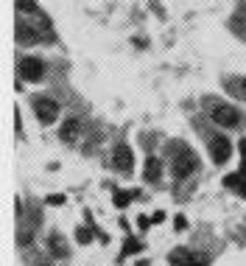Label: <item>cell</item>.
Returning a JSON list of instances; mask_svg holds the SVG:
<instances>
[{
  "label": "cell",
  "instance_id": "obj_1",
  "mask_svg": "<svg viewBox=\"0 0 246 266\" xmlns=\"http://www.w3.org/2000/svg\"><path fill=\"white\" fill-rule=\"evenodd\" d=\"M204 104H207V110H210V118L216 120L218 126H224V129H235V126L244 124L241 112L235 110L232 104H224V101H213V98H207Z\"/></svg>",
  "mask_w": 246,
  "mask_h": 266
},
{
  "label": "cell",
  "instance_id": "obj_2",
  "mask_svg": "<svg viewBox=\"0 0 246 266\" xmlns=\"http://www.w3.org/2000/svg\"><path fill=\"white\" fill-rule=\"evenodd\" d=\"M17 73H20L22 82H39L45 76V64L36 56H22L20 62H17Z\"/></svg>",
  "mask_w": 246,
  "mask_h": 266
},
{
  "label": "cell",
  "instance_id": "obj_3",
  "mask_svg": "<svg viewBox=\"0 0 246 266\" xmlns=\"http://www.w3.org/2000/svg\"><path fill=\"white\" fill-rule=\"evenodd\" d=\"M168 264L171 266H207V258H204V255H196V252L188 250V246H176L168 255Z\"/></svg>",
  "mask_w": 246,
  "mask_h": 266
},
{
  "label": "cell",
  "instance_id": "obj_4",
  "mask_svg": "<svg viewBox=\"0 0 246 266\" xmlns=\"http://www.w3.org/2000/svg\"><path fill=\"white\" fill-rule=\"evenodd\" d=\"M34 112H36V118H39V124H53V120L59 118V104L53 101V98H45V96H39V98H34Z\"/></svg>",
  "mask_w": 246,
  "mask_h": 266
},
{
  "label": "cell",
  "instance_id": "obj_5",
  "mask_svg": "<svg viewBox=\"0 0 246 266\" xmlns=\"http://www.w3.org/2000/svg\"><path fill=\"white\" fill-rule=\"evenodd\" d=\"M196 168H199V160H196V154L190 152L188 146L182 148V154H179V157H174V176H179V180L190 176Z\"/></svg>",
  "mask_w": 246,
  "mask_h": 266
},
{
  "label": "cell",
  "instance_id": "obj_6",
  "mask_svg": "<svg viewBox=\"0 0 246 266\" xmlns=\"http://www.w3.org/2000/svg\"><path fill=\"white\" fill-rule=\"evenodd\" d=\"M210 157H213L216 166H224V162L232 157V143L224 138V134H216V138L210 140Z\"/></svg>",
  "mask_w": 246,
  "mask_h": 266
},
{
  "label": "cell",
  "instance_id": "obj_7",
  "mask_svg": "<svg viewBox=\"0 0 246 266\" xmlns=\"http://www.w3.org/2000/svg\"><path fill=\"white\" fill-rule=\"evenodd\" d=\"M112 166L118 168V171H132V166H134V157H132V148L126 146V143H118L115 146V152H112Z\"/></svg>",
  "mask_w": 246,
  "mask_h": 266
},
{
  "label": "cell",
  "instance_id": "obj_8",
  "mask_svg": "<svg viewBox=\"0 0 246 266\" xmlns=\"http://www.w3.org/2000/svg\"><path fill=\"white\" fill-rule=\"evenodd\" d=\"M78 132H81V124H78L76 118L64 120V124H62V129H59V134H62V140H64V143H73V140L78 138Z\"/></svg>",
  "mask_w": 246,
  "mask_h": 266
},
{
  "label": "cell",
  "instance_id": "obj_9",
  "mask_svg": "<svg viewBox=\"0 0 246 266\" xmlns=\"http://www.w3.org/2000/svg\"><path fill=\"white\" fill-rule=\"evenodd\" d=\"M143 176H146L148 182H157L162 176V162L157 160V157H148L146 166H143Z\"/></svg>",
  "mask_w": 246,
  "mask_h": 266
},
{
  "label": "cell",
  "instance_id": "obj_10",
  "mask_svg": "<svg viewBox=\"0 0 246 266\" xmlns=\"http://www.w3.org/2000/svg\"><path fill=\"white\" fill-rule=\"evenodd\" d=\"M48 250L53 258H67V244H64V238L59 236V232H53V236L48 238Z\"/></svg>",
  "mask_w": 246,
  "mask_h": 266
},
{
  "label": "cell",
  "instance_id": "obj_11",
  "mask_svg": "<svg viewBox=\"0 0 246 266\" xmlns=\"http://www.w3.org/2000/svg\"><path fill=\"white\" fill-rule=\"evenodd\" d=\"M14 40L20 42V45H31V42L36 40V31H28V26H25V22H17V28H14Z\"/></svg>",
  "mask_w": 246,
  "mask_h": 266
},
{
  "label": "cell",
  "instance_id": "obj_12",
  "mask_svg": "<svg viewBox=\"0 0 246 266\" xmlns=\"http://www.w3.org/2000/svg\"><path fill=\"white\" fill-rule=\"evenodd\" d=\"M134 196V190H115V208H129Z\"/></svg>",
  "mask_w": 246,
  "mask_h": 266
},
{
  "label": "cell",
  "instance_id": "obj_13",
  "mask_svg": "<svg viewBox=\"0 0 246 266\" xmlns=\"http://www.w3.org/2000/svg\"><path fill=\"white\" fill-rule=\"evenodd\" d=\"M140 250H143V244L137 238H126V241H123V258H126V255H137Z\"/></svg>",
  "mask_w": 246,
  "mask_h": 266
},
{
  "label": "cell",
  "instance_id": "obj_14",
  "mask_svg": "<svg viewBox=\"0 0 246 266\" xmlns=\"http://www.w3.org/2000/svg\"><path fill=\"white\" fill-rule=\"evenodd\" d=\"M244 180H246V174H241V171H238V174H227V176H224V185H227V188H235V190H238Z\"/></svg>",
  "mask_w": 246,
  "mask_h": 266
},
{
  "label": "cell",
  "instance_id": "obj_15",
  "mask_svg": "<svg viewBox=\"0 0 246 266\" xmlns=\"http://www.w3.org/2000/svg\"><path fill=\"white\" fill-rule=\"evenodd\" d=\"M14 6L20 8V12H25V14L36 12V3H34V0H14Z\"/></svg>",
  "mask_w": 246,
  "mask_h": 266
},
{
  "label": "cell",
  "instance_id": "obj_16",
  "mask_svg": "<svg viewBox=\"0 0 246 266\" xmlns=\"http://www.w3.org/2000/svg\"><path fill=\"white\" fill-rule=\"evenodd\" d=\"M90 238H92V232L87 230V227H78V230H76V241H78V244H90Z\"/></svg>",
  "mask_w": 246,
  "mask_h": 266
},
{
  "label": "cell",
  "instance_id": "obj_17",
  "mask_svg": "<svg viewBox=\"0 0 246 266\" xmlns=\"http://www.w3.org/2000/svg\"><path fill=\"white\" fill-rule=\"evenodd\" d=\"M174 227H176V230H179V232H182V230H185V227H188V218H185V216H182V213H179V216H176V218H174Z\"/></svg>",
  "mask_w": 246,
  "mask_h": 266
},
{
  "label": "cell",
  "instance_id": "obj_18",
  "mask_svg": "<svg viewBox=\"0 0 246 266\" xmlns=\"http://www.w3.org/2000/svg\"><path fill=\"white\" fill-rule=\"evenodd\" d=\"M48 204H64V196L62 194H50L48 196Z\"/></svg>",
  "mask_w": 246,
  "mask_h": 266
},
{
  "label": "cell",
  "instance_id": "obj_19",
  "mask_svg": "<svg viewBox=\"0 0 246 266\" xmlns=\"http://www.w3.org/2000/svg\"><path fill=\"white\" fill-rule=\"evenodd\" d=\"M137 227H140V230H148V227H151V218H148V216H140V218H137Z\"/></svg>",
  "mask_w": 246,
  "mask_h": 266
},
{
  "label": "cell",
  "instance_id": "obj_20",
  "mask_svg": "<svg viewBox=\"0 0 246 266\" xmlns=\"http://www.w3.org/2000/svg\"><path fill=\"white\" fill-rule=\"evenodd\" d=\"M238 146H241V152H244V162H241V174H246V140H241Z\"/></svg>",
  "mask_w": 246,
  "mask_h": 266
},
{
  "label": "cell",
  "instance_id": "obj_21",
  "mask_svg": "<svg viewBox=\"0 0 246 266\" xmlns=\"http://www.w3.org/2000/svg\"><path fill=\"white\" fill-rule=\"evenodd\" d=\"M162 218H165V213H162V210H157L154 216H151V222H154V224H157V222H162Z\"/></svg>",
  "mask_w": 246,
  "mask_h": 266
},
{
  "label": "cell",
  "instance_id": "obj_22",
  "mask_svg": "<svg viewBox=\"0 0 246 266\" xmlns=\"http://www.w3.org/2000/svg\"><path fill=\"white\" fill-rule=\"evenodd\" d=\"M238 194H241V196H246V180H244V182H241V188H238Z\"/></svg>",
  "mask_w": 246,
  "mask_h": 266
},
{
  "label": "cell",
  "instance_id": "obj_23",
  "mask_svg": "<svg viewBox=\"0 0 246 266\" xmlns=\"http://www.w3.org/2000/svg\"><path fill=\"white\" fill-rule=\"evenodd\" d=\"M241 87H244V90H246V78H244V82H241Z\"/></svg>",
  "mask_w": 246,
  "mask_h": 266
}]
</instances>
